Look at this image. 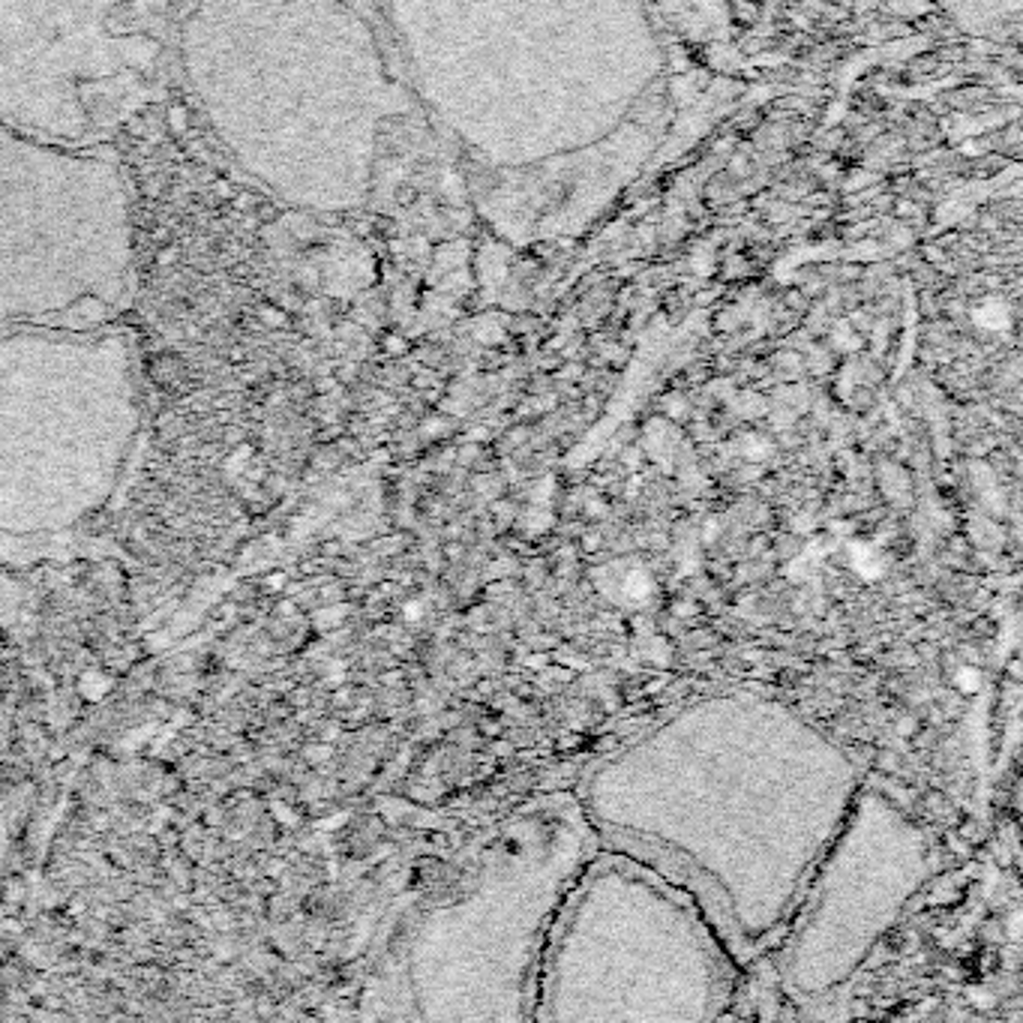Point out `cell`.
<instances>
[{
  "mask_svg": "<svg viewBox=\"0 0 1023 1023\" xmlns=\"http://www.w3.org/2000/svg\"><path fill=\"white\" fill-rule=\"evenodd\" d=\"M136 223L114 148L0 124V330L100 327L133 295Z\"/></svg>",
  "mask_w": 1023,
  "mask_h": 1023,
  "instance_id": "cell-2",
  "label": "cell"
},
{
  "mask_svg": "<svg viewBox=\"0 0 1023 1023\" xmlns=\"http://www.w3.org/2000/svg\"><path fill=\"white\" fill-rule=\"evenodd\" d=\"M172 259H175V250H163V255H160V264H169Z\"/></svg>",
  "mask_w": 1023,
  "mask_h": 1023,
  "instance_id": "cell-8",
  "label": "cell"
},
{
  "mask_svg": "<svg viewBox=\"0 0 1023 1023\" xmlns=\"http://www.w3.org/2000/svg\"><path fill=\"white\" fill-rule=\"evenodd\" d=\"M955 682H958L961 690H975V687H978V673H975L973 666H961L958 675H955Z\"/></svg>",
  "mask_w": 1023,
  "mask_h": 1023,
  "instance_id": "cell-6",
  "label": "cell"
},
{
  "mask_svg": "<svg viewBox=\"0 0 1023 1023\" xmlns=\"http://www.w3.org/2000/svg\"><path fill=\"white\" fill-rule=\"evenodd\" d=\"M627 595H631V598H649V591H651V579H649V574H634L631 576V579H627Z\"/></svg>",
  "mask_w": 1023,
  "mask_h": 1023,
  "instance_id": "cell-4",
  "label": "cell"
},
{
  "mask_svg": "<svg viewBox=\"0 0 1023 1023\" xmlns=\"http://www.w3.org/2000/svg\"><path fill=\"white\" fill-rule=\"evenodd\" d=\"M169 124L175 126L177 133H184V129H187V124H189L187 105H180V102H175V105L169 109Z\"/></svg>",
  "mask_w": 1023,
  "mask_h": 1023,
  "instance_id": "cell-5",
  "label": "cell"
},
{
  "mask_svg": "<svg viewBox=\"0 0 1023 1023\" xmlns=\"http://www.w3.org/2000/svg\"><path fill=\"white\" fill-rule=\"evenodd\" d=\"M172 0H0V124L114 148L175 70Z\"/></svg>",
  "mask_w": 1023,
  "mask_h": 1023,
  "instance_id": "cell-3",
  "label": "cell"
},
{
  "mask_svg": "<svg viewBox=\"0 0 1023 1023\" xmlns=\"http://www.w3.org/2000/svg\"><path fill=\"white\" fill-rule=\"evenodd\" d=\"M262 319L264 322H271V325H279V322H283V312L274 310V307H264Z\"/></svg>",
  "mask_w": 1023,
  "mask_h": 1023,
  "instance_id": "cell-7",
  "label": "cell"
},
{
  "mask_svg": "<svg viewBox=\"0 0 1023 1023\" xmlns=\"http://www.w3.org/2000/svg\"><path fill=\"white\" fill-rule=\"evenodd\" d=\"M175 66L252 184L303 211L354 208L390 90L354 0H189Z\"/></svg>",
  "mask_w": 1023,
  "mask_h": 1023,
  "instance_id": "cell-1",
  "label": "cell"
}]
</instances>
